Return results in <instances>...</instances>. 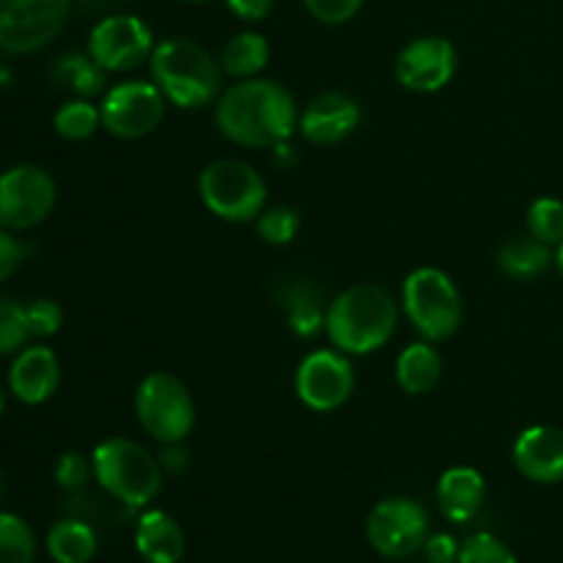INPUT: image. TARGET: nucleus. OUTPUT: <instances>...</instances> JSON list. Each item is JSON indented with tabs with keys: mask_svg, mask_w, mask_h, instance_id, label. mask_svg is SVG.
Returning a JSON list of instances; mask_svg holds the SVG:
<instances>
[{
	"mask_svg": "<svg viewBox=\"0 0 563 563\" xmlns=\"http://www.w3.org/2000/svg\"><path fill=\"white\" fill-rule=\"evenodd\" d=\"M214 124L236 146L278 148L295 135L300 110L280 82L247 77L220 93Z\"/></svg>",
	"mask_w": 563,
	"mask_h": 563,
	"instance_id": "1",
	"label": "nucleus"
},
{
	"mask_svg": "<svg viewBox=\"0 0 563 563\" xmlns=\"http://www.w3.org/2000/svg\"><path fill=\"white\" fill-rule=\"evenodd\" d=\"M399 308L394 297L374 284H357L341 291L324 313V333L344 355H368L394 339Z\"/></svg>",
	"mask_w": 563,
	"mask_h": 563,
	"instance_id": "2",
	"label": "nucleus"
},
{
	"mask_svg": "<svg viewBox=\"0 0 563 563\" xmlns=\"http://www.w3.org/2000/svg\"><path fill=\"white\" fill-rule=\"evenodd\" d=\"M152 80L168 102L181 110L207 108L218 99L223 86V66L201 44L190 38H165L154 44L148 58Z\"/></svg>",
	"mask_w": 563,
	"mask_h": 563,
	"instance_id": "3",
	"label": "nucleus"
},
{
	"mask_svg": "<svg viewBox=\"0 0 563 563\" xmlns=\"http://www.w3.org/2000/svg\"><path fill=\"white\" fill-rule=\"evenodd\" d=\"M91 467L99 487L126 509H146L163 489V465L135 440H102L93 449Z\"/></svg>",
	"mask_w": 563,
	"mask_h": 563,
	"instance_id": "4",
	"label": "nucleus"
},
{
	"mask_svg": "<svg viewBox=\"0 0 563 563\" xmlns=\"http://www.w3.org/2000/svg\"><path fill=\"white\" fill-rule=\"evenodd\" d=\"M401 308L423 341H449L462 324V297L449 273L418 267L401 284Z\"/></svg>",
	"mask_w": 563,
	"mask_h": 563,
	"instance_id": "5",
	"label": "nucleus"
},
{
	"mask_svg": "<svg viewBox=\"0 0 563 563\" xmlns=\"http://www.w3.org/2000/svg\"><path fill=\"white\" fill-rule=\"evenodd\" d=\"M203 207L229 223H251L267 207V181L253 165L223 157L209 163L198 176Z\"/></svg>",
	"mask_w": 563,
	"mask_h": 563,
	"instance_id": "6",
	"label": "nucleus"
},
{
	"mask_svg": "<svg viewBox=\"0 0 563 563\" xmlns=\"http://www.w3.org/2000/svg\"><path fill=\"white\" fill-rule=\"evenodd\" d=\"M135 416L157 443H185L196 427V405L179 377L154 372L135 390Z\"/></svg>",
	"mask_w": 563,
	"mask_h": 563,
	"instance_id": "7",
	"label": "nucleus"
},
{
	"mask_svg": "<svg viewBox=\"0 0 563 563\" xmlns=\"http://www.w3.org/2000/svg\"><path fill=\"white\" fill-rule=\"evenodd\" d=\"M366 539L383 559H412L429 539V511L405 495L379 500L366 520Z\"/></svg>",
	"mask_w": 563,
	"mask_h": 563,
	"instance_id": "8",
	"label": "nucleus"
},
{
	"mask_svg": "<svg viewBox=\"0 0 563 563\" xmlns=\"http://www.w3.org/2000/svg\"><path fill=\"white\" fill-rule=\"evenodd\" d=\"M71 0H0V49L31 55L66 25Z\"/></svg>",
	"mask_w": 563,
	"mask_h": 563,
	"instance_id": "9",
	"label": "nucleus"
},
{
	"mask_svg": "<svg viewBox=\"0 0 563 563\" xmlns=\"http://www.w3.org/2000/svg\"><path fill=\"white\" fill-rule=\"evenodd\" d=\"M55 181L38 165H14L0 174V229L31 231L55 207Z\"/></svg>",
	"mask_w": 563,
	"mask_h": 563,
	"instance_id": "10",
	"label": "nucleus"
},
{
	"mask_svg": "<svg viewBox=\"0 0 563 563\" xmlns=\"http://www.w3.org/2000/svg\"><path fill=\"white\" fill-rule=\"evenodd\" d=\"M163 91L154 80H124L115 82L104 93L99 113H102V126L115 137L124 141H137V137L152 135L165 115Z\"/></svg>",
	"mask_w": 563,
	"mask_h": 563,
	"instance_id": "11",
	"label": "nucleus"
},
{
	"mask_svg": "<svg viewBox=\"0 0 563 563\" xmlns=\"http://www.w3.org/2000/svg\"><path fill=\"white\" fill-rule=\"evenodd\" d=\"M297 399L313 412H333L355 390V368L341 350H317L306 355L295 374Z\"/></svg>",
	"mask_w": 563,
	"mask_h": 563,
	"instance_id": "12",
	"label": "nucleus"
},
{
	"mask_svg": "<svg viewBox=\"0 0 563 563\" xmlns=\"http://www.w3.org/2000/svg\"><path fill=\"white\" fill-rule=\"evenodd\" d=\"M154 53L152 27L135 14H113L99 20L88 36V55L104 71H132Z\"/></svg>",
	"mask_w": 563,
	"mask_h": 563,
	"instance_id": "13",
	"label": "nucleus"
},
{
	"mask_svg": "<svg viewBox=\"0 0 563 563\" xmlns=\"http://www.w3.org/2000/svg\"><path fill=\"white\" fill-rule=\"evenodd\" d=\"M456 71V49L443 36H421L407 44L394 64V75L407 91L434 93L451 82Z\"/></svg>",
	"mask_w": 563,
	"mask_h": 563,
	"instance_id": "14",
	"label": "nucleus"
},
{
	"mask_svg": "<svg viewBox=\"0 0 563 563\" xmlns=\"http://www.w3.org/2000/svg\"><path fill=\"white\" fill-rule=\"evenodd\" d=\"M361 104L350 93L324 91L306 104L297 130L313 146H335L361 126Z\"/></svg>",
	"mask_w": 563,
	"mask_h": 563,
	"instance_id": "15",
	"label": "nucleus"
},
{
	"mask_svg": "<svg viewBox=\"0 0 563 563\" xmlns=\"http://www.w3.org/2000/svg\"><path fill=\"white\" fill-rule=\"evenodd\" d=\"M511 460L520 476L533 484L563 482V429L537 423L517 434L511 445Z\"/></svg>",
	"mask_w": 563,
	"mask_h": 563,
	"instance_id": "16",
	"label": "nucleus"
},
{
	"mask_svg": "<svg viewBox=\"0 0 563 563\" xmlns=\"http://www.w3.org/2000/svg\"><path fill=\"white\" fill-rule=\"evenodd\" d=\"M60 385V363L49 346L33 344L16 352L9 368V390L22 405H44Z\"/></svg>",
	"mask_w": 563,
	"mask_h": 563,
	"instance_id": "17",
	"label": "nucleus"
},
{
	"mask_svg": "<svg viewBox=\"0 0 563 563\" xmlns=\"http://www.w3.org/2000/svg\"><path fill=\"white\" fill-rule=\"evenodd\" d=\"M487 484L476 467L456 465L440 476L438 482V506L445 520L451 522H471L482 511Z\"/></svg>",
	"mask_w": 563,
	"mask_h": 563,
	"instance_id": "18",
	"label": "nucleus"
},
{
	"mask_svg": "<svg viewBox=\"0 0 563 563\" xmlns=\"http://www.w3.org/2000/svg\"><path fill=\"white\" fill-rule=\"evenodd\" d=\"M135 550L146 563H179L185 555V533L168 511L152 509L137 520Z\"/></svg>",
	"mask_w": 563,
	"mask_h": 563,
	"instance_id": "19",
	"label": "nucleus"
},
{
	"mask_svg": "<svg viewBox=\"0 0 563 563\" xmlns=\"http://www.w3.org/2000/svg\"><path fill=\"white\" fill-rule=\"evenodd\" d=\"M440 374H443V357L432 341H416L405 346L396 361V383L410 396L429 394L440 383Z\"/></svg>",
	"mask_w": 563,
	"mask_h": 563,
	"instance_id": "20",
	"label": "nucleus"
},
{
	"mask_svg": "<svg viewBox=\"0 0 563 563\" xmlns=\"http://www.w3.org/2000/svg\"><path fill=\"white\" fill-rule=\"evenodd\" d=\"M555 262L550 245H544L537 236H515V240L506 242L498 251V267L504 269L509 278L515 280H531L539 278L550 269V264Z\"/></svg>",
	"mask_w": 563,
	"mask_h": 563,
	"instance_id": "21",
	"label": "nucleus"
},
{
	"mask_svg": "<svg viewBox=\"0 0 563 563\" xmlns=\"http://www.w3.org/2000/svg\"><path fill=\"white\" fill-rule=\"evenodd\" d=\"M47 553L55 563H88L97 553V533L86 520H60L49 528Z\"/></svg>",
	"mask_w": 563,
	"mask_h": 563,
	"instance_id": "22",
	"label": "nucleus"
},
{
	"mask_svg": "<svg viewBox=\"0 0 563 563\" xmlns=\"http://www.w3.org/2000/svg\"><path fill=\"white\" fill-rule=\"evenodd\" d=\"M269 64V42L256 31H242L229 38L220 55V66L225 75L236 77V80H247L256 77L264 66Z\"/></svg>",
	"mask_w": 563,
	"mask_h": 563,
	"instance_id": "23",
	"label": "nucleus"
},
{
	"mask_svg": "<svg viewBox=\"0 0 563 563\" xmlns=\"http://www.w3.org/2000/svg\"><path fill=\"white\" fill-rule=\"evenodd\" d=\"M53 126L64 141H86V137H91L102 126V113H99L97 104L77 97L55 110Z\"/></svg>",
	"mask_w": 563,
	"mask_h": 563,
	"instance_id": "24",
	"label": "nucleus"
},
{
	"mask_svg": "<svg viewBox=\"0 0 563 563\" xmlns=\"http://www.w3.org/2000/svg\"><path fill=\"white\" fill-rule=\"evenodd\" d=\"M55 75L82 99H91L97 93H102L104 88V75L108 71L91 58V55H66L55 64Z\"/></svg>",
	"mask_w": 563,
	"mask_h": 563,
	"instance_id": "25",
	"label": "nucleus"
},
{
	"mask_svg": "<svg viewBox=\"0 0 563 563\" xmlns=\"http://www.w3.org/2000/svg\"><path fill=\"white\" fill-rule=\"evenodd\" d=\"M286 300H289L286 302V308H289V328L300 339H311L319 330H324V313L328 311L322 308V297H319V291L311 284L297 286L295 291H289Z\"/></svg>",
	"mask_w": 563,
	"mask_h": 563,
	"instance_id": "26",
	"label": "nucleus"
},
{
	"mask_svg": "<svg viewBox=\"0 0 563 563\" xmlns=\"http://www.w3.org/2000/svg\"><path fill=\"white\" fill-rule=\"evenodd\" d=\"M36 537L22 517L0 511V563H33Z\"/></svg>",
	"mask_w": 563,
	"mask_h": 563,
	"instance_id": "27",
	"label": "nucleus"
},
{
	"mask_svg": "<svg viewBox=\"0 0 563 563\" xmlns=\"http://www.w3.org/2000/svg\"><path fill=\"white\" fill-rule=\"evenodd\" d=\"M528 234L542 240L544 245L559 247L563 242V201L559 198H537L526 214Z\"/></svg>",
	"mask_w": 563,
	"mask_h": 563,
	"instance_id": "28",
	"label": "nucleus"
},
{
	"mask_svg": "<svg viewBox=\"0 0 563 563\" xmlns=\"http://www.w3.org/2000/svg\"><path fill=\"white\" fill-rule=\"evenodd\" d=\"M31 339L27 308L16 300H9V297H0V357L22 352Z\"/></svg>",
	"mask_w": 563,
	"mask_h": 563,
	"instance_id": "29",
	"label": "nucleus"
},
{
	"mask_svg": "<svg viewBox=\"0 0 563 563\" xmlns=\"http://www.w3.org/2000/svg\"><path fill=\"white\" fill-rule=\"evenodd\" d=\"M302 218L297 209L291 207H273L264 209L256 218V231L264 242L269 245H289L295 242V236L300 234Z\"/></svg>",
	"mask_w": 563,
	"mask_h": 563,
	"instance_id": "30",
	"label": "nucleus"
},
{
	"mask_svg": "<svg viewBox=\"0 0 563 563\" xmlns=\"http://www.w3.org/2000/svg\"><path fill=\"white\" fill-rule=\"evenodd\" d=\"M456 563H517V559L493 533H473L460 544V561Z\"/></svg>",
	"mask_w": 563,
	"mask_h": 563,
	"instance_id": "31",
	"label": "nucleus"
},
{
	"mask_svg": "<svg viewBox=\"0 0 563 563\" xmlns=\"http://www.w3.org/2000/svg\"><path fill=\"white\" fill-rule=\"evenodd\" d=\"M91 476V460H86V456L77 454V451H66V454H60L58 462H55V482H58V487L69 489V493H77V489L86 487Z\"/></svg>",
	"mask_w": 563,
	"mask_h": 563,
	"instance_id": "32",
	"label": "nucleus"
},
{
	"mask_svg": "<svg viewBox=\"0 0 563 563\" xmlns=\"http://www.w3.org/2000/svg\"><path fill=\"white\" fill-rule=\"evenodd\" d=\"M27 308V324H31L33 339H49L60 330L64 324V311L55 300H47V297H38Z\"/></svg>",
	"mask_w": 563,
	"mask_h": 563,
	"instance_id": "33",
	"label": "nucleus"
},
{
	"mask_svg": "<svg viewBox=\"0 0 563 563\" xmlns=\"http://www.w3.org/2000/svg\"><path fill=\"white\" fill-rule=\"evenodd\" d=\"M363 0H306V9L313 20L324 25H344L361 11Z\"/></svg>",
	"mask_w": 563,
	"mask_h": 563,
	"instance_id": "34",
	"label": "nucleus"
},
{
	"mask_svg": "<svg viewBox=\"0 0 563 563\" xmlns=\"http://www.w3.org/2000/svg\"><path fill=\"white\" fill-rule=\"evenodd\" d=\"M421 553L432 563H456L460 561V542L451 533H429Z\"/></svg>",
	"mask_w": 563,
	"mask_h": 563,
	"instance_id": "35",
	"label": "nucleus"
},
{
	"mask_svg": "<svg viewBox=\"0 0 563 563\" xmlns=\"http://www.w3.org/2000/svg\"><path fill=\"white\" fill-rule=\"evenodd\" d=\"M22 256H25V247L20 245V240L14 236V231L0 229V284L9 280L11 275L20 267Z\"/></svg>",
	"mask_w": 563,
	"mask_h": 563,
	"instance_id": "36",
	"label": "nucleus"
},
{
	"mask_svg": "<svg viewBox=\"0 0 563 563\" xmlns=\"http://www.w3.org/2000/svg\"><path fill=\"white\" fill-rule=\"evenodd\" d=\"M229 11L245 22H262L267 20L273 11V0H225Z\"/></svg>",
	"mask_w": 563,
	"mask_h": 563,
	"instance_id": "37",
	"label": "nucleus"
},
{
	"mask_svg": "<svg viewBox=\"0 0 563 563\" xmlns=\"http://www.w3.org/2000/svg\"><path fill=\"white\" fill-rule=\"evenodd\" d=\"M159 465H163V471H170V473H181L187 465V451L181 443H165L163 451H159Z\"/></svg>",
	"mask_w": 563,
	"mask_h": 563,
	"instance_id": "38",
	"label": "nucleus"
},
{
	"mask_svg": "<svg viewBox=\"0 0 563 563\" xmlns=\"http://www.w3.org/2000/svg\"><path fill=\"white\" fill-rule=\"evenodd\" d=\"M555 267H559L561 278H563V242L559 245V253H555Z\"/></svg>",
	"mask_w": 563,
	"mask_h": 563,
	"instance_id": "39",
	"label": "nucleus"
},
{
	"mask_svg": "<svg viewBox=\"0 0 563 563\" xmlns=\"http://www.w3.org/2000/svg\"><path fill=\"white\" fill-rule=\"evenodd\" d=\"M3 412H5V388L0 385V416H3Z\"/></svg>",
	"mask_w": 563,
	"mask_h": 563,
	"instance_id": "40",
	"label": "nucleus"
},
{
	"mask_svg": "<svg viewBox=\"0 0 563 563\" xmlns=\"http://www.w3.org/2000/svg\"><path fill=\"white\" fill-rule=\"evenodd\" d=\"M3 487H5V484H3V473H0V500H3Z\"/></svg>",
	"mask_w": 563,
	"mask_h": 563,
	"instance_id": "41",
	"label": "nucleus"
},
{
	"mask_svg": "<svg viewBox=\"0 0 563 563\" xmlns=\"http://www.w3.org/2000/svg\"><path fill=\"white\" fill-rule=\"evenodd\" d=\"M181 3H203V0H181Z\"/></svg>",
	"mask_w": 563,
	"mask_h": 563,
	"instance_id": "42",
	"label": "nucleus"
},
{
	"mask_svg": "<svg viewBox=\"0 0 563 563\" xmlns=\"http://www.w3.org/2000/svg\"><path fill=\"white\" fill-rule=\"evenodd\" d=\"M421 563H432V561H427V559H423V561H421Z\"/></svg>",
	"mask_w": 563,
	"mask_h": 563,
	"instance_id": "43",
	"label": "nucleus"
}]
</instances>
